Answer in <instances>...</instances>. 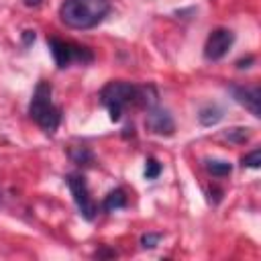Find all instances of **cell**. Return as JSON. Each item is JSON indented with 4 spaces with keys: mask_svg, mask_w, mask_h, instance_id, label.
Listing matches in <instances>:
<instances>
[{
    "mask_svg": "<svg viewBox=\"0 0 261 261\" xmlns=\"http://www.w3.org/2000/svg\"><path fill=\"white\" fill-rule=\"evenodd\" d=\"M243 165L257 169V167L261 165V151H259V149H255V151H251L249 155H245V157H243Z\"/></svg>",
    "mask_w": 261,
    "mask_h": 261,
    "instance_id": "5bb4252c",
    "label": "cell"
},
{
    "mask_svg": "<svg viewBox=\"0 0 261 261\" xmlns=\"http://www.w3.org/2000/svg\"><path fill=\"white\" fill-rule=\"evenodd\" d=\"M159 241H161V234L159 232H147V234L141 237V247L143 249H153Z\"/></svg>",
    "mask_w": 261,
    "mask_h": 261,
    "instance_id": "2e32d148",
    "label": "cell"
},
{
    "mask_svg": "<svg viewBox=\"0 0 261 261\" xmlns=\"http://www.w3.org/2000/svg\"><path fill=\"white\" fill-rule=\"evenodd\" d=\"M41 2H43V0H24V4H27V6H39Z\"/></svg>",
    "mask_w": 261,
    "mask_h": 261,
    "instance_id": "d6986e66",
    "label": "cell"
},
{
    "mask_svg": "<svg viewBox=\"0 0 261 261\" xmlns=\"http://www.w3.org/2000/svg\"><path fill=\"white\" fill-rule=\"evenodd\" d=\"M230 94L232 98L243 104L253 116H261V110H259V102H261V90L257 86H230Z\"/></svg>",
    "mask_w": 261,
    "mask_h": 261,
    "instance_id": "ba28073f",
    "label": "cell"
},
{
    "mask_svg": "<svg viewBox=\"0 0 261 261\" xmlns=\"http://www.w3.org/2000/svg\"><path fill=\"white\" fill-rule=\"evenodd\" d=\"M220 118H222V110H220L218 106H206V108H202L200 114H198V120H200V124H204V126H212V124L220 122Z\"/></svg>",
    "mask_w": 261,
    "mask_h": 261,
    "instance_id": "30bf717a",
    "label": "cell"
},
{
    "mask_svg": "<svg viewBox=\"0 0 261 261\" xmlns=\"http://www.w3.org/2000/svg\"><path fill=\"white\" fill-rule=\"evenodd\" d=\"M124 206H126V194H124L122 188H116V190L108 192L104 202H102V210L104 212H114V210H120Z\"/></svg>",
    "mask_w": 261,
    "mask_h": 261,
    "instance_id": "9c48e42d",
    "label": "cell"
},
{
    "mask_svg": "<svg viewBox=\"0 0 261 261\" xmlns=\"http://www.w3.org/2000/svg\"><path fill=\"white\" fill-rule=\"evenodd\" d=\"M69 155H71L73 163H77V165H90L94 161V155L86 147H75V149H71Z\"/></svg>",
    "mask_w": 261,
    "mask_h": 261,
    "instance_id": "7c38bea8",
    "label": "cell"
},
{
    "mask_svg": "<svg viewBox=\"0 0 261 261\" xmlns=\"http://www.w3.org/2000/svg\"><path fill=\"white\" fill-rule=\"evenodd\" d=\"M159 173H161V163L157 159L149 157L145 161V177L147 179H155V177H159Z\"/></svg>",
    "mask_w": 261,
    "mask_h": 261,
    "instance_id": "4fadbf2b",
    "label": "cell"
},
{
    "mask_svg": "<svg viewBox=\"0 0 261 261\" xmlns=\"http://www.w3.org/2000/svg\"><path fill=\"white\" fill-rule=\"evenodd\" d=\"M206 171L212 173L214 177H224L232 171V165L228 161H218V159H210L206 161Z\"/></svg>",
    "mask_w": 261,
    "mask_h": 261,
    "instance_id": "8fae6325",
    "label": "cell"
},
{
    "mask_svg": "<svg viewBox=\"0 0 261 261\" xmlns=\"http://www.w3.org/2000/svg\"><path fill=\"white\" fill-rule=\"evenodd\" d=\"M253 61H255V57H251V55H249L247 59H239V61H237V67H239V69H243V67H249L247 63H253Z\"/></svg>",
    "mask_w": 261,
    "mask_h": 261,
    "instance_id": "ac0fdd59",
    "label": "cell"
},
{
    "mask_svg": "<svg viewBox=\"0 0 261 261\" xmlns=\"http://www.w3.org/2000/svg\"><path fill=\"white\" fill-rule=\"evenodd\" d=\"M249 128H230L228 133H226V139H230V141H234V143H245L247 139H249V133H247Z\"/></svg>",
    "mask_w": 261,
    "mask_h": 261,
    "instance_id": "9a60e30c",
    "label": "cell"
},
{
    "mask_svg": "<svg viewBox=\"0 0 261 261\" xmlns=\"http://www.w3.org/2000/svg\"><path fill=\"white\" fill-rule=\"evenodd\" d=\"M51 84L47 82H39L35 92H33V98H31V104H29V116L45 130V133H55L59 128V122H61V110L59 106L53 104L51 100Z\"/></svg>",
    "mask_w": 261,
    "mask_h": 261,
    "instance_id": "3957f363",
    "label": "cell"
},
{
    "mask_svg": "<svg viewBox=\"0 0 261 261\" xmlns=\"http://www.w3.org/2000/svg\"><path fill=\"white\" fill-rule=\"evenodd\" d=\"M47 43H49L51 55H53V59H55L59 69H65L71 63H90L94 59V53L88 47H82V45L63 41V39H57V37H49Z\"/></svg>",
    "mask_w": 261,
    "mask_h": 261,
    "instance_id": "277c9868",
    "label": "cell"
},
{
    "mask_svg": "<svg viewBox=\"0 0 261 261\" xmlns=\"http://www.w3.org/2000/svg\"><path fill=\"white\" fill-rule=\"evenodd\" d=\"M67 186H69V192H71V196H73V202H75L80 214H82L86 220H94V216H96V212H98V206H96V202H94L92 196H90L86 177H84L82 173H69V175H67Z\"/></svg>",
    "mask_w": 261,
    "mask_h": 261,
    "instance_id": "5b68a950",
    "label": "cell"
},
{
    "mask_svg": "<svg viewBox=\"0 0 261 261\" xmlns=\"http://www.w3.org/2000/svg\"><path fill=\"white\" fill-rule=\"evenodd\" d=\"M110 12V0H63L59 8L61 20L69 29L86 31L100 24Z\"/></svg>",
    "mask_w": 261,
    "mask_h": 261,
    "instance_id": "7a4b0ae2",
    "label": "cell"
},
{
    "mask_svg": "<svg viewBox=\"0 0 261 261\" xmlns=\"http://www.w3.org/2000/svg\"><path fill=\"white\" fill-rule=\"evenodd\" d=\"M145 126H147L151 133L161 135V137H169V135H173V130H175V122H173L171 114H169L165 108H159V106L147 108Z\"/></svg>",
    "mask_w": 261,
    "mask_h": 261,
    "instance_id": "52a82bcc",
    "label": "cell"
},
{
    "mask_svg": "<svg viewBox=\"0 0 261 261\" xmlns=\"http://www.w3.org/2000/svg\"><path fill=\"white\" fill-rule=\"evenodd\" d=\"M22 41H24V45H29L31 41H35V31H24L22 33Z\"/></svg>",
    "mask_w": 261,
    "mask_h": 261,
    "instance_id": "e0dca14e",
    "label": "cell"
},
{
    "mask_svg": "<svg viewBox=\"0 0 261 261\" xmlns=\"http://www.w3.org/2000/svg\"><path fill=\"white\" fill-rule=\"evenodd\" d=\"M234 43V33L228 31V29H214L208 39H206V45H204V57L210 59V61H218L222 59L230 47Z\"/></svg>",
    "mask_w": 261,
    "mask_h": 261,
    "instance_id": "8992f818",
    "label": "cell"
},
{
    "mask_svg": "<svg viewBox=\"0 0 261 261\" xmlns=\"http://www.w3.org/2000/svg\"><path fill=\"white\" fill-rule=\"evenodd\" d=\"M100 102L106 106L110 120L118 122L128 106L151 108L157 102V92L153 86H135L128 82H108L100 92Z\"/></svg>",
    "mask_w": 261,
    "mask_h": 261,
    "instance_id": "6da1fadb",
    "label": "cell"
}]
</instances>
